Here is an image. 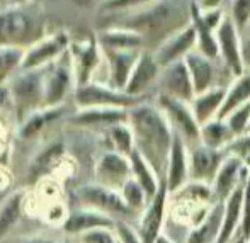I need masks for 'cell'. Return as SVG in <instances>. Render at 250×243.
Listing matches in <instances>:
<instances>
[{"instance_id":"603a6c76","label":"cell","mask_w":250,"mask_h":243,"mask_svg":"<svg viewBox=\"0 0 250 243\" xmlns=\"http://www.w3.org/2000/svg\"><path fill=\"white\" fill-rule=\"evenodd\" d=\"M101 228L114 230V220L102 213H75L65 223V230L68 233H80V231H85L87 233V231L101 230Z\"/></svg>"},{"instance_id":"e575fe53","label":"cell","mask_w":250,"mask_h":243,"mask_svg":"<svg viewBox=\"0 0 250 243\" xmlns=\"http://www.w3.org/2000/svg\"><path fill=\"white\" fill-rule=\"evenodd\" d=\"M66 83H68V77H66L65 70H58L55 73V77L51 79L50 82V94H48V102H56L60 97L63 96L66 89Z\"/></svg>"},{"instance_id":"b9f144b4","label":"cell","mask_w":250,"mask_h":243,"mask_svg":"<svg viewBox=\"0 0 250 243\" xmlns=\"http://www.w3.org/2000/svg\"><path fill=\"white\" fill-rule=\"evenodd\" d=\"M75 3H79L80 7H90L96 0H73Z\"/></svg>"},{"instance_id":"3957f363","label":"cell","mask_w":250,"mask_h":243,"mask_svg":"<svg viewBox=\"0 0 250 243\" xmlns=\"http://www.w3.org/2000/svg\"><path fill=\"white\" fill-rule=\"evenodd\" d=\"M155 104L162 109L167 118L174 135L181 136L188 146L201 143V124L194 116L191 102H182L177 99H170L165 96H157Z\"/></svg>"},{"instance_id":"f35d334b","label":"cell","mask_w":250,"mask_h":243,"mask_svg":"<svg viewBox=\"0 0 250 243\" xmlns=\"http://www.w3.org/2000/svg\"><path fill=\"white\" fill-rule=\"evenodd\" d=\"M240 41H242V60L247 72H250V24L245 29L240 31Z\"/></svg>"},{"instance_id":"74e56055","label":"cell","mask_w":250,"mask_h":243,"mask_svg":"<svg viewBox=\"0 0 250 243\" xmlns=\"http://www.w3.org/2000/svg\"><path fill=\"white\" fill-rule=\"evenodd\" d=\"M56 116H58V111H55V112H48V114L36 116V118L31 119V121L27 122V126H26V128H24L22 135H24V136H33L34 133H38L41 128H43L44 122L50 121V119H53V118H56Z\"/></svg>"},{"instance_id":"d4e9b609","label":"cell","mask_w":250,"mask_h":243,"mask_svg":"<svg viewBox=\"0 0 250 243\" xmlns=\"http://www.w3.org/2000/svg\"><path fill=\"white\" fill-rule=\"evenodd\" d=\"M129 111L128 109H119V107H97L92 111H87L83 114L77 116L75 121L80 124H123L128 121Z\"/></svg>"},{"instance_id":"30bf717a","label":"cell","mask_w":250,"mask_h":243,"mask_svg":"<svg viewBox=\"0 0 250 243\" xmlns=\"http://www.w3.org/2000/svg\"><path fill=\"white\" fill-rule=\"evenodd\" d=\"M80 199L89 206H96L97 209L105 211L111 214H119L123 218L142 216L135 213L131 207L126 204L125 197L116 189L105 187V185H83L80 189Z\"/></svg>"},{"instance_id":"8fae6325","label":"cell","mask_w":250,"mask_h":243,"mask_svg":"<svg viewBox=\"0 0 250 243\" xmlns=\"http://www.w3.org/2000/svg\"><path fill=\"white\" fill-rule=\"evenodd\" d=\"M77 101L82 105H96V107H119L133 109L142 104L143 97H133L123 90L105 89L101 85H85L79 90Z\"/></svg>"},{"instance_id":"8d00e7d4","label":"cell","mask_w":250,"mask_h":243,"mask_svg":"<svg viewBox=\"0 0 250 243\" xmlns=\"http://www.w3.org/2000/svg\"><path fill=\"white\" fill-rule=\"evenodd\" d=\"M116 235L119 238V243H142L140 233L133 226H129L126 221H119L116 223Z\"/></svg>"},{"instance_id":"5b68a950","label":"cell","mask_w":250,"mask_h":243,"mask_svg":"<svg viewBox=\"0 0 250 243\" xmlns=\"http://www.w3.org/2000/svg\"><path fill=\"white\" fill-rule=\"evenodd\" d=\"M218 41V53H220V61L225 65V68L235 77L242 75L245 72L244 60H242V41L240 31L235 26L231 17L227 14L221 26L216 31Z\"/></svg>"},{"instance_id":"5bb4252c","label":"cell","mask_w":250,"mask_h":243,"mask_svg":"<svg viewBox=\"0 0 250 243\" xmlns=\"http://www.w3.org/2000/svg\"><path fill=\"white\" fill-rule=\"evenodd\" d=\"M99 177L105 182V187L121 191L123 185L131 179L129 157L121 153H107L99 162Z\"/></svg>"},{"instance_id":"4316f807","label":"cell","mask_w":250,"mask_h":243,"mask_svg":"<svg viewBox=\"0 0 250 243\" xmlns=\"http://www.w3.org/2000/svg\"><path fill=\"white\" fill-rule=\"evenodd\" d=\"M119 192H121V196L125 197L126 204H128V206L131 207L135 213H138V214H142L143 211L146 209L148 202H150L146 192L143 191V187L133 177L129 179V181L126 182L125 185H123V189Z\"/></svg>"},{"instance_id":"7bdbcfd3","label":"cell","mask_w":250,"mask_h":243,"mask_svg":"<svg viewBox=\"0 0 250 243\" xmlns=\"http://www.w3.org/2000/svg\"><path fill=\"white\" fill-rule=\"evenodd\" d=\"M155 243H174V242H172L170 238L167 237V235H164V233H162L160 237H158L157 240H155Z\"/></svg>"},{"instance_id":"44dd1931","label":"cell","mask_w":250,"mask_h":243,"mask_svg":"<svg viewBox=\"0 0 250 243\" xmlns=\"http://www.w3.org/2000/svg\"><path fill=\"white\" fill-rule=\"evenodd\" d=\"M129 163H131V177L142 185L143 191L146 192L148 199L151 201L160 191L162 179L158 177L157 172L153 170V167L136 150L129 155Z\"/></svg>"},{"instance_id":"836d02e7","label":"cell","mask_w":250,"mask_h":243,"mask_svg":"<svg viewBox=\"0 0 250 243\" xmlns=\"http://www.w3.org/2000/svg\"><path fill=\"white\" fill-rule=\"evenodd\" d=\"M240 235L250 243V174L244 185V197H242V226Z\"/></svg>"},{"instance_id":"d590c367","label":"cell","mask_w":250,"mask_h":243,"mask_svg":"<svg viewBox=\"0 0 250 243\" xmlns=\"http://www.w3.org/2000/svg\"><path fill=\"white\" fill-rule=\"evenodd\" d=\"M82 243H119L118 235L112 233V230L101 228V230H92L82 235Z\"/></svg>"},{"instance_id":"f6af8a7d","label":"cell","mask_w":250,"mask_h":243,"mask_svg":"<svg viewBox=\"0 0 250 243\" xmlns=\"http://www.w3.org/2000/svg\"><path fill=\"white\" fill-rule=\"evenodd\" d=\"M22 243H53L48 240H29V242H22Z\"/></svg>"},{"instance_id":"ba28073f","label":"cell","mask_w":250,"mask_h":243,"mask_svg":"<svg viewBox=\"0 0 250 243\" xmlns=\"http://www.w3.org/2000/svg\"><path fill=\"white\" fill-rule=\"evenodd\" d=\"M198 46V38L192 24L186 26L184 29L177 31L172 36H168L164 43H160L153 49V56L157 63L165 68L168 65H174L177 61L186 60L192 51H196Z\"/></svg>"},{"instance_id":"ac0fdd59","label":"cell","mask_w":250,"mask_h":243,"mask_svg":"<svg viewBox=\"0 0 250 243\" xmlns=\"http://www.w3.org/2000/svg\"><path fill=\"white\" fill-rule=\"evenodd\" d=\"M143 51H119V49H109V61H111V77L112 83H114L116 90H123L125 92L126 85L129 82L133 70H135L136 63H138L140 56Z\"/></svg>"},{"instance_id":"9a60e30c","label":"cell","mask_w":250,"mask_h":243,"mask_svg":"<svg viewBox=\"0 0 250 243\" xmlns=\"http://www.w3.org/2000/svg\"><path fill=\"white\" fill-rule=\"evenodd\" d=\"M223 211L225 202L214 204L209 213L204 216V220L189 231L184 243H216L220 238L221 223H223Z\"/></svg>"},{"instance_id":"e0dca14e","label":"cell","mask_w":250,"mask_h":243,"mask_svg":"<svg viewBox=\"0 0 250 243\" xmlns=\"http://www.w3.org/2000/svg\"><path fill=\"white\" fill-rule=\"evenodd\" d=\"M242 197H244V187L235 191L233 194L225 201L223 223H221L220 238L216 243H231L240 235L242 226Z\"/></svg>"},{"instance_id":"52a82bcc","label":"cell","mask_w":250,"mask_h":243,"mask_svg":"<svg viewBox=\"0 0 250 243\" xmlns=\"http://www.w3.org/2000/svg\"><path fill=\"white\" fill-rule=\"evenodd\" d=\"M227 155V150H213L203 143L189 146V179L211 185Z\"/></svg>"},{"instance_id":"f546056e","label":"cell","mask_w":250,"mask_h":243,"mask_svg":"<svg viewBox=\"0 0 250 243\" xmlns=\"http://www.w3.org/2000/svg\"><path fill=\"white\" fill-rule=\"evenodd\" d=\"M62 44H63V40H55V41H50V43H44L43 46L36 48L34 51L29 53V56L26 58V63H24V66L29 68V66H34V65H38V63L48 60L50 56H53L55 53L60 51Z\"/></svg>"},{"instance_id":"484cf974","label":"cell","mask_w":250,"mask_h":243,"mask_svg":"<svg viewBox=\"0 0 250 243\" xmlns=\"http://www.w3.org/2000/svg\"><path fill=\"white\" fill-rule=\"evenodd\" d=\"M102 41H104V44L109 49H119V51H131V49L140 51V48L146 43L142 34L135 33V31L125 29V27L105 33L102 36Z\"/></svg>"},{"instance_id":"4dcf8cb0","label":"cell","mask_w":250,"mask_h":243,"mask_svg":"<svg viewBox=\"0 0 250 243\" xmlns=\"http://www.w3.org/2000/svg\"><path fill=\"white\" fill-rule=\"evenodd\" d=\"M228 16L238 27V31L245 29L250 24V0H231Z\"/></svg>"},{"instance_id":"2e32d148","label":"cell","mask_w":250,"mask_h":243,"mask_svg":"<svg viewBox=\"0 0 250 243\" xmlns=\"http://www.w3.org/2000/svg\"><path fill=\"white\" fill-rule=\"evenodd\" d=\"M225 96H227V87H216L203 94H196L191 102V107L201 126L213 119H218L221 107H223Z\"/></svg>"},{"instance_id":"9c48e42d","label":"cell","mask_w":250,"mask_h":243,"mask_svg":"<svg viewBox=\"0 0 250 243\" xmlns=\"http://www.w3.org/2000/svg\"><path fill=\"white\" fill-rule=\"evenodd\" d=\"M249 174L250 168L247 165L238 157L228 153L223 163H221L220 170H218L216 177H214L213 184H211L218 202H225L235 191L244 187L249 179Z\"/></svg>"},{"instance_id":"1f68e13d","label":"cell","mask_w":250,"mask_h":243,"mask_svg":"<svg viewBox=\"0 0 250 243\" xmlns=\"http://www.w3.org/2000/svg\"><path fill=\"white\" fill-rule=\"evenodd\" d=\"M16 94L21 102L31 104L38 99V80L36 77H26L16 85Z\"/></svg>"},{"instance_id":"4fadbf2b","label":"cell","mask_w":250,"mask_h":243,"mask_svg":"<svg viewBox=\"0 0 250 243\" xmlns=\"http://www.w3.org/2000/svg\"><path fill=\"white\" fill-rule=\"evenodd\" d=\"M162 73V66L157 63L153 51H143L133 70L129 82L126 85L125 92L133 97H145L146 90L158 83Z\"/></svg>"},{"instance_id":"7a4b0ae2","label":"cell","mask_w":250,"mask_h":243,"mask_svg":"<svg viewBox=\"0 0 250 243\" xmlns=\"http://www.w3.org/2000/svg\"><path fill=\"white\" fill-rule=\"evenodd\" d=\"M191 2L192 0H155L145 10L128 17L125 20V29L142 34L145 41L157 40L160 44L191 24Z\"/></svg>"},{"instance_id":"8992f818","label":"cell","mask_w":250,"mask_h":243,"mask_svg":"<svg viewBox=\"0 0 250 243\" xmlns=\"http://www.w3.org/2000/svg\"><path fill=\"white\" fill-rule=\"evenodd\" d=\"M157 85L158 96L177 99V101L182 102H192V99L196 96L191 73H189V68L184 60L162 68Z\"/></svg>"},{"instance_id":"ee69618b","label":"cell","mask_w":250,"mask_h":243,"mask_svg":"<svg viewBox=\"0 0 250 243\" xmlns=\"http://www.w3.org/2000/svg\"><path fill=\"white\" fill-rule=\"evenodd\" d=\"M231 243H249V240H245V238L242 237V235H238V237L235 238V240L231 242Z\"/></svg>"},{"instance_id":"d6a6232c","label":"cell","mask_w":250,"mask_h":243,"mask_svg":"<svg viewBox=\"0 0 250 243\" xmlns=\"http://www.w3.org/2000/svg\"><path fill=\"white\" fill-rule=\"evenodd\" d=\"M227 151L230 155L238 157L250 168V133L237 136V138L231 142V145L227 148Z\"/></svg>"},{"instance_id":"7402d4cb","label":"cell","mask_w":250,"mask_h":243,"mask_svg":"<svg viewBox=\"0 0 250 243\" xmlns=\"http://www.w3.org/2000/svg\"><path fill=\"white\" fill-rule=\"evenodd\" d=\"M237 138L225 119H213L201 126V143L213 150H227Z\"/></svg>"},{"instance_id":"f1b7e54d","label":"cell","mask_w":250,"mask_h":243,"mask_svg":"<svg viewBox=\"0 0 250 243\" xmlns=\"http://www.w3.org/2000/svg\"><path fill=\"white\" fill-rule=\"evenodd\" d=\"M111 138H112V142H114L116 148H118V153L129 157V155L135 151V136H133V131L129 126H125V124L112 126Z\"/></svg>"},{"instance_id":"cb8c5ba5","label":"cell","mask_w":250,"mask_h":243,"mask_svg":"<svg viewBox=\"0 0 250 243\" xmlns=\"http://www.w3.org/2000/svg\"><path fill=\"white\" fill-rule=\"evenodd\" d=\"M31 31V20L21 12H9L0 17V40L16 43L22 41Z\"/></svg>"},{"instance_id":"d6986e66","label":"cell","mask_w":250,"mask_h":243,"mask_svg":"<svg viewBox=\"0 0 250 243\" xmlns=\"http://www.w3.org/2000/svg\"><path fill=\"white\" fill-rule=\"evenodd\" d=\"M191 24L196 31V38H198V46H196V51H199L201 55L208 56V58H211V60H220L216 31H213L203 20L201 9H199V5H198L196 0H192L191 2Z\"/></svg>"},{"instance_id":"60d3db41","label":"cell","mask_w":250,"mask_h":243,"mask_svg":"<svg viewBox=\"0 0 250 243\" xmlns=\"http://www.w3.org/2000/svg\"><path fill=\"white\" fill-rule=\"evenodd\" d=\"M196 2H198V5L203 10H208V9H218V7H223L225 0H196Z\"/></svg>"},{"instance_id":"83f0119b","label":"cell","mask_w":250,"mask_h":243,"mask_svg":"<svg viewBox=\"0 0 250 243\" xmlns=\"http://www.w3.org/2000/svg\"><path fill=\"white\" fill-rule=\"evenodd\" d=\"M22 199H24V196L19 192V194L10 197L5 202V206L2 207V211H0V237H3V235L9 231V228L16 223L17 218H19Z\"/></svg>"},{"instance_id":"ab89813d","label":"cell","mask_w":250,"mask_h":243,"mask_svg":"<svg viewBox=\"0 0 250 243\" xmlns=\"http://www.w3.org/2000/svg\"><path fill=\"white\" fill-rule=\"evenodd\" d=\"M151 2H155V0H109L105 3V9H128V7L145 5V3Z\"/></svg>"},{"instance_id":"6da1fadb","label":"cell","mask_w":250,"mask_h":243,"mask_svg":"<svg viewBox=\"0 0 250 243\" xmlns=\"http://www.w3.org/2000/svg\"><path fill=\"white\" fill-rule=\"evenodd\" d=\"M129 128L135 136V150L153 167L164 181L168 155L174 143V131L157 104H142L129 109Z\"/></svg>"},{"instance_id":"7c38bea8","label":"cell","mask_w":250,"mask_h":243,"mask_svg":"<svg viewBox=\"0 0 250 243\" xmlns=\"http://www.w3.org/2000/svg\"><path fill=\"white\" fill-rule=\"evenodd\" d=\"M189 181H191L189 179V146L186 145L181 136L174 135V143L170 148L167 172H165L164 179L168 194L184 187Z\"/></svg>"},{"instance_id":"277c9868","label":"cell","mask_w":250,"mask_h":243,"mask_svg":"<svg viewBox=\"0 0 250 243\" xmlns=\"http://www.w3.org/2000/svg\"><path fill=\"white\" fill-rule=\"evenodd\" d=\"M184 61L191 73L196 94H203L216 87H228L233 80V75L220 60H211L199 51H192Z\"/></svg>"},{"instance_id":"ffe728a7","label":"cell","mask_w":250,"mask_h":243,"mask_svg":"<svg viewBox=\"0 0 250 243\" xmlns=\"http://www.w3.org/2000/svg\"><path fill=\"white\" fill-rule=\"evenodd\" d=\"M250 102V72L245 70L242 75L235 77L227 87V96H225L223 107L220 111L218 119H227L231 112L240 109L242 105Z\"/></svg>"}]
</instances>
